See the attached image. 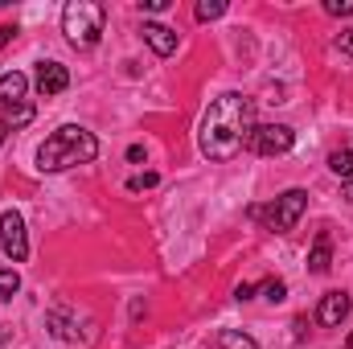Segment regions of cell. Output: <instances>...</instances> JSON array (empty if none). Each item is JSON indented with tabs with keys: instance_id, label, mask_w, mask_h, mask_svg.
Returning a JSON list of instances; mask_svg holds the SVG:
<instances>
[{
	"instance_id": "7a4b0ae2",
	"label": "cell",
	"mask_w": 353,
	"mask_h": 349,
	"mask_svg": "<svg viewBox=\"0 0 353 349\" xmlns=\"http://www.w3.org/2000/svg\"><path fill=\"white\" fill-rule=\"evenodd\" d=\"M94 157H99V140L87 128L66 123L37 148V169L41 173H62V169H74V165H90Z\"/></svg>"
},
{
	"instance_id": "2e32d148",
	"label": "cell",
	"mask_w": 353,
	"mask_h": 349,
	"mask_svg": "<svg viewBox=\"0 0 353 349\" xmlns=\"http://www.w3.org/2000/svg\"><path fill=\"white\" fill-rule=\"evenodd\" d=\"M17 292H21V275H17L12 267H0V296H4V300H12Z\"/></svg>"
},
{
	"instance_id": "4316f807",
	"label": "cell",
	"mask_w": 353,
	"mask_h": 349,
	"mask_svg": "<svg viewBox=\"0 0 353 349\" xmlns=\"http://www.w3.org/2000/svg\"><path fill=\"white\" fill-rule=\"evenodd\" d=\"M345 201H353V181H345Z\"/></svg>"
},
{
	"instance_id": "603a6c76",
	"label": "cell",
	"mask_w": 353,
	"mask_h": 349,
	"mask_svg": "<svg viewBox=\"0 0 353 349\" xmlns=\"http://www.w3.org/2000/svg\"><path fill=\"white\" fill-rule=\"evenodd\" d=\"M12 37H17V25H0V50H4Z\"/></svg>"
},
{
	"instance_id": "6da1fadb",
	"label": "cell",
	"mask_w": 353,
	"mask_h": 349,
	"mask_svg": "<svg viewBox=\"0 0 353 349\" xmlns=\"http://www.w3.org/2000/svg\"><path fill=\"white\" fill-rule=\"evenodd\" d=\"M251 136H255V99L226 90L205 107L197 144L210 161H234L243 148H251Z\"/></svg>"
},
{
	"instance_id": "3957f363",
	"label": "cell",
	"mask_w": 353,
	"mask_h": 349,
	"mask_svg": "<svg viewBox=\"0 0 353 349\" xmlns=\"http://www.w3.org/2000/svg\"><path fill=\"white\" fill-rule=\"evenodd\" d=\"M103 21H107V12H103V4H94V0H70V4L62 8V33H66V41L79 46V50L99 46Z\"/></svg>"
},
{
	"instance_id": "ffe728a7",
	"label": "cell",
	"mask_w": 353,
	"mask_h": 349,
	"mask_svg": "<svg viewBox=\"0 0 353 349\" xmlns=\"http://www.w3.org/2000/svg\"><path fill=\"white\" fill-rule=\"evenodd\" d=\"M325 12H333V17H353V0H329Z\"/></svg>"
},
{
	"instance_id": "5bb4252c",
	"label": "cell",
	"mask_w": 353,
	"mask_h": 349,
	"mask_svg": "<svg viewBox=\"0 0 353 349\" xmlns=\"http://www.w3.org/2000/svg\"><path fill=\"white\" fill-rule=\"evenodd\" d=\"M329 169L337 177H345V181H353V148H337V152L329 157Z\"/></svg>"
},
{
	"instance_id": "52a82bcc",
	"label": "cell",
	"mask_w": 353,
	"mask_h": 349,
	"mask_svg": "<svg viewBox=\"0 0 353 349\" xmlns=\"http://www.w3.org/2000/svg\"><path fill=\"white\" fill-rule=\"evenodd\" d=\"M46 325L58 341H79V325H90V321H83L79 308H70L66 300H54L50 312H46Z\"/></svg>"
},
{
	"instance_id": "8992f818",
	"label": "cell",
	"mask_w": 353,
	"mask_h": 349,
	"mask_svg": "<svg viewBox=\"0 0 353 349\" xmlns=\"http://www.w3.org/2000/svg\"><path fill=\"white\" fill-rule=\"evenodd\" d=\"M292 144H296V132L288 123H263L251 136V148L259 157H283V152H292Z\"/></svg>"
},
{
	"instance_id": "30bf717a",
	"label": "cell",
	"mask_w": 353,
	"mask_h": 349,
	"mask_svg": "<svg viewBox=\"0 0 353 349\" xmlns=\"http://www.w3.org/2000/svg\"><path fill=\"white\" fill-rule=\"evenodd\" d=\"M25 94H29V79H25L21 70H8V74H0V111L29 103Z\"/></svg>"
},
{
	"instance_id": "277c9868",
	"label": "cell",
	"mask_w": 353,
	"mask_h": 349,
	"mask_svg": "<svg viewBox=\"0 0 353 349\" xmlns=\"http://www.w3.org/2000/svg\"><path fill=\"white\" fill-rule=\"evenodd\" d=\"M304 210H308V193H304V189H283V193H279L267 210H259V206H255V210H251V218H263L267 230L288 235V230L300 222V214H304Z\"/></svg>"
},
{
	"instance_id": "ac0fdd59",
	"label": "cell",
	"mask_w": 353,
	"mask_h": 349,
	"mask_svg": "<svg viewBox=\"0 0 353 349\" xmlns=\"http://www.w3.org/2000/svg\"><path fill=\"white\" fill-rule=\"evenodd\" d=\"M226 12V0H201L197 4V21H218Z\"/></svg>"
},
{
	"instance_id": "e0dca14e",
	"label": "cell",
	"mask_w": 353,
	"mask_h": 349,
	"mask_svg": "<svg viewBox=\"0 0 353 349\" xmlns=\"http://www.w3.org/2000/svg\"><path fill=\"white\" fill-rule=\"evenodd\" d=\"M259 292H263V300H271V304H283L288 300V283L283 279H267Z\"/></svg>"
},
{
	"instance_id": "7c38bea8",
	"label": "cell",
	"mask_w": 353,
	"mask_h": 349,
	"mask_svg": "<svg viewBox=\"0 0 353 349\" xmlns=\"http://www.w3.org/2000/svg\"><path fill=\"white\" fill-rule=\"evenodd\" d=\"M329 267H333V239H329V230H321L316 243H312V251H308V271L325 275Z\"/></svg>"
},
{
	"instance_id": "9a60e30c",
	"label": "cell",
	"mask_w": 353,
	"mask_h": 349,
	"mask_svg": "<svg viewBox=\"0 0 353 349\" xmlns=\"http://www.w3.org/2000/svg\"><path fill=\"white\" fill-rule=\"evenodd\" d=\"M25 123H33V103H21V107L4 111V128H25Z\"/></svg>"
},
{
	"instance_id": "7402d4cb",
	"label": "cell",
	"mask_w": 353,
	"mask_h": 349,
	"mask_svg": "<svg viewBox=\"0 0 353 349\" xmlns=\"http://www.w3.org/2000/svg\"><path fill=\"white\" fill-rule=\"evenodd\" d=\"M140 8H144V12H165L169 0H140Z\"/></svg>"
},
{
	"instance_id": "5b68a950",
	"label": "cell",
	"mask_w": 353,
	"mask_h": 349,
	"mask_svg": "<svg viewBox=\"0 0 353 349\" xmlns=\"http://www.w3.org/2000/svg\"><path fill=\"white\" fill-rule=\"evenodd\" d=\"M0 251L12 263L29 259V230H25V218L17 210H4L0 214Z\"/></svg>"
},
{
	"instance_id": "8fae6325",
	"label": "cell",
	"mask_w": 353,
	"mask_h": 349,
	"mask_svg": "<svg viewBox=\"0 0 353 349\" xmlns=\"http://www.w3.org/2000/svg\"><path fill=\"white\" fill-rule=\"evenodd\" d=\"M144 41H148L152 54H161V58H169L176 50V33L169 25H161V21H144Z\"/></svg>"
},
{
	"instance_id": "4fadbf2b",
	"label": "cell",
	"mask_w": 353,
	"mask_h": 349,
	"mask_svg": "<svg viewBox=\"0 0 353 349\" xmlns=\"http://www.w3.org/2000/svg\"><path fill=\"white\" fill-rule=\"evenodd\" d=\"M218 349H259V346H255V337H247L239 329H222L218 333Z\"/></svg>"
},
{
	"instance_id": "484cf974",
	"label": "cell",
	"mask_w": 353,
	"mask_h": 349,
	"mask_svg": "<svg viewBox=\"0 0 353 349\" xmlns=\"http://www.w3.org/2000/svg\"><path fill=\"white\" fill-rule=\"evenodd\" d=\"M4 140H8V128H4V119H0V148H4Z\"/></svg>"
},
{
	"instance_id": "ba28073f",
	"label": "cell",
	"mask_w": 353,
	"mask_h": 349,
	"mask_svg": "<svg viewBox=\"0 0 353 349\" xmlns=\"http://www.w3.org/2000/svg\"><path fill=\"white\" fill-rule=\"evenodd\" d=\"M350 308H353L350 292H325L321 304H316V321H321L325 329H337V325L350 317Z\"/></svg>"
},
{
	"instance_id": "d6986e66",
	"label": "cell",
	"mask_w": 353,
	"mask_h": 349,
	"mask_svg": "<svg viewBox=\"0 0 353 349\" xmlns=\"http://www.w3.org/2000/svg\"><path fill=\"white\" fill-rule=\"evenodd\" d=\"M157 181H161L157 173H136L132 181H128V189H132V193H140V189H152Z\"/></svg>"
},
{
	"instance_id": "44dd1931",
	"label": "cell",
	"mask_w": 353,
	"mask_h": 349,
	"mask_svg": "<svg viewBox=\"0 0 353 349\" xmlns=\"http://www.w3.org/2000/svg\"><path fill=\"white\" fill-rule=\"evenodd\" d=\"M234 300H239V304L255 300V283H239V288H234Z\"/></svg>"
},
{
	"instance_id": "d4e9b609",
	"label": "cell",
	"mask_w": 353,
	"mask_h": 349,
	"mask_svg": "<svg viewBox=\"0 0 353 349\" xmlns=\"http://www.w3.org/2000/svg\"><path fill=\"white\" fill-rule=\"evenodd\" d=\"M337 46H341L345 54H353V29H350V33H341V41H337Z\"/></svg>"
},
{
	"instance_id": "cb8c5ba5",
	"label": "cell",
	"mask_w": 353,
	"mask_h": 349,
	"mask_svg": "<svg viewBox=\"0 0 353 349\" xmlns=\"http://www.w3.org/2000/svg\"><path fill=\"white\" fill-rule=\"evenodd\" d=\"M128 161H132V165H140V161H144V148H140V144H132V148H128Z\"/></svg>"
},
{
	"instance_id": "9c48e42d",
	"label": "cell",
	"mask_w": 353,
	"mask_h": 349,
	"mask_svg": "<svg viewBox=\"0 0 353 349\" xmlns=\"http://www.w3.org/2000/svg\"><path fill=\"white\" fill-rule=\"evenodd\" d=\"M70 87V70L62 66V62H41L37 66V90L50 99V94H62V90Z\"/></svg>"
},
{
	"instance_id": "83f0119b",
	"label": "cell",
	"mask_w": 353,
	"mask_h": 349,
	"mask_svg": "<svg viewBox=\"0 0 353 349\" xmlns=\"http://www.w3.org/2000/svg\"><path fill=\"white\" fill-rule=\"evenodd\" d=\"M345 349H353V333H350V341H345Z\"/></svg>"
}]
</instances>
